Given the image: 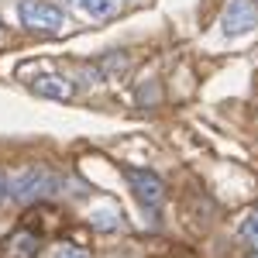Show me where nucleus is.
Masks as SVG:
<instances>
[{
    "mask_svg": "<svg viewBox=\"0 0 258 258\" xmlns=\"http://www.w3.org/2000/svg\"><path fill=\"white\" fill-rule=\"evenodd\" d=\"M52 189H55V176L48 169H38V165H24V169L7 176V193L18 203H35V200L48 197Z\"/></svg>",
    "mask_w": 258,
    "mask_h": 258,
    "instance_id": "f257e3e1",
    "label": "nucleus"
},
{
    "mask_svg": "<svg viewBox=\"0 0 258 258\" xmlns=\"http://www.w3.org/2000/svg\"><path fill=\"white\" fill-rule=\"evenodd\" d=\"M18 18L35 35H59L62 28H66V14H62L55 4H45V0H21Z\"/></svg>",
    "mask_w": 258,
    "mask_h": 258,
    "instance_id": "f03ea898",
    "label": "nucleus"
},
{
    "mask_svg": "<svg viewBox=\"0 0 258 258\" xmlns=\"http://www.w3.org/2000/svg\"><path fill=\"white\" fill-rule=\"evenodd\" d=\"M255 28H258V7L251 0H227L224 18H220V31L227 38H241V35H248Z\"/></svg>",
    "mask_w": 258,
    "mask_h": 258,
    "instance_id": "7ed1b4c3",
    "label": "nucleus"
},
{
    "mask_svg": "<svg viewBox=\"0 0 258 258\" xmlns=\"http://www.w3.org/2000/svg\"><path fill=\"white\" fill-rule=\"evenodd\" d=\"M127 182H131V193L141 200V203H159L162 193H165V186H162V179L155 172H145V169H127Z\"/></svg>",
    "mask_w": 258,
    "mask_h": 258,
    "instance_id": "20e7f679",
    "label": "nucleus"
},
{
    "mask_svg": "<svg viewBox=\"0 0 258 258\" xmlns=\"http://www.w3.org/2000/svg\"><path fill=\"white\" fill-rule=\"evenodd\" d=\"M31 90H35L38 97H45V100H69L73 93H76V86L66 80V76H55V73L38 76V80L31 83Z\"/></svg>",
    "mask_w": 258,
    "mask_h": 258,
    "instance_id": "39448f33",
    "label": "nucleus"
},
{
    "mask_svg": "<svg viewBox=\"0 0 258 258\" xmlns=\"http://www.w3.org/2000/svg\"><path fill=\"white\" fill-rule=\"evenodd\" d=\"M90 224H93V231L110 234V231H120V227H124V214H120L117 203L103 200V203H97V207L90 210Z\"/></svg>",
    "mask_w": 258,
    "mask_h": 258,
    "instance_id": "423d86ee",
    "label": "nucleus"
},
{
    "mask_svg": "<svg viewBox=\"0 0 258 258\" xmlns=\"http://www.w3.org/2000/svg\"><path fill=\"white\" fill-rule=\"evenodd\" d=\"M69 4L90 21H110L120 11V0H69Z\"/></svg>",
    "mask_w": 258,
    "mask_h": 258,
    "instance_id": "0eeeda50",
    "label": "nucleus"
},
{
    "mask_svg": "<svg viewBox=\"0 0 258 258\" xmlns=\"http://www.w3.org/2000/svg\"><path fill=\"white\" fill-rule=\"evenodd\" d=\"M11 255L14 258H38V238L28 234V231L14 234V241H11Z\"/></svg>",
    "mask_w": 258,
    "mask_h": 258,
    "instance_id": "6e6552de",
    "label": "nucleus"
},
{
    "mask_svg": "<svg viewBox=\"0 0 258 258\" xmlns=\"http://www.w3.org/2000/svg\"><path fill=\"white\" fill-rule=\"evenodd\" d=\"M238 238L251 248V251H258V210H251V214H244V220L238 224Z\"/></svg>",
    "mask_w": 258,
    "mask_h": 258,
    "instance_id": "1a4fd4ad",
    "label": "nucleus"
},
{
    "mask_svg": "<svg viewBox=\"0 0 258 258\" xmlns=\"http://www.w3.org/2000/svg\"><path fill=\"white\" fill-rule=\"evenodd\" d=\"M55 258H90L83 248H73V244H62L59 251H55Z\"/></svg>",
    "mask_w": 258,
    "mask_h": 258,
    "instance_id": "9d476101",
    "label": "nucleus"
},
{
    "mask_svg": "<svg viewBox=\"0 0 258 258\" xmlns=\"http://www.w3.org/2000/svg\"><path fill=\"white\" fill-rule=\"evenodd\" d=\"M7 197V176H0V200Z\"/></svg>",
    "mask_w": 258,
    "mask_h": 258,
    "instance_id": "9b49d317",
    "label": "nucleus"
},
{
    "mask_svg": "<svg viewBox=\"0 0 258 258\" xmlns=\"http://www.w3.org/2000/svg\"><path fill=\"white\" fill-rule=\"evenodd\" d=\"M248 258H258V251H251V255H248Z\"/></svg>",
    "mask_w": 258,
    "mask_h": 258,
    "instance_id": "f8f14e48",
    "label": "nucleus"
},
{
    "mask_svg": "<svg viewBox=\"0 0 258 258\" xmlns=\"http://www.w3.org/2000/svg\"><path fill=\"white\" fill-rule=\"evenodd\" d=\"M120 4H124V0H120ZM131 4H138V0H131Z\"/></svg>",
    "mask_w": 258,
    "mask_h": 258,
    "instance_id": "ddd939ff",
    "label": "nucleus"
},
{
    "mask_svg": "<svg viewBox=\"0 0 258 258\" xmlns=\"http://www.w3.org/2000/svg\"><path fill=\"white\" fill-rule=\"evenodd\" d=\"M255 7H258V0H255Z\"/></svg>",
    "mask_w": 258,
    "mask_h": 258,
    "instance_id": "4468645a",
    "label": "nucleus"
}]
</instances>
